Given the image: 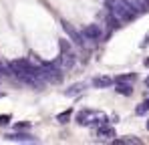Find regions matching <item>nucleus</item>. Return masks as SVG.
I'll list each match as a JSON object with an SVG mask.
<instances>
[{"label": "nucleus", "instance_id": "5", "mask_svg": "<svg viewBox=\"0 0 149 145\" xmlns=\"http://www.w3.org/2000/svg\"><path fill=\"white\" fill-rule=\"evenodd\" d=\"M97 137H101V139H113L115 137V129L107 127V123H101L97 127Z\"/></svg>", "mask_w": 149, "mask_h": 145}, {"label": "nucleus", "instance_id": "13", "mask_svg": "<svg viewBox=\"0 0 149 145\" xmlns=\"http://www.w3.org/2000/svg\"><path fill=\"white\" fill-rule=\"evenodd\" d=\"M135 79V75L133 72H129V75H121V77H117V81H133Z\"/></svg>", "mask_w": 149, "mask_h": 145}, {"label": "nucleus", "instance_id": "14", "mask_svg": "<svg viewBox=\"0 0 149 145\" xmlns=\"http://www.w3.org/2000/svg\"><path fill=\"white\" fill-rule=\"evenodd\" d=\"M14 127H16L18 131H20V129H28V127H30V123H28V121H22V123H16Z\"/></svg>", "mask_w": 149, "mask_h": 145}, {"label": "nucleus", "instance_id": "1", "mask_svg": "<svg viewBox=\"0 0 149 145\" xmlns=\"http://www.w3.org/2000/svg\"><path fill=\"white\" fill-rule=\"evenodd\" d=\"M105 6L109 8V14L115 16L119 22H129L137 16L135 8L127 0H105Z\"/></svg>", "mask_w": 149, "mask_h": 145}, {"label": "nucleus", "instance_id": "10", "mask_svg": "<svg viewBox=\"0 0 149 145\" xmlns=\"http://www.w3.org/2000/svg\"><path fill=\"white\" fill-rule=\"evenodd\" d=\"M71 117H73V109H67V111H63V113H58V115H56V121L65 125V123H69V121H71Z\"/></svg>", "mask_w": 149, "mask_h": 145}, {"label": "nucleus", "instance_id": "16", "mask_svg": "<svg viewBox=\"0 0 149 145\" xmlns=\"http://www.w3.org/2000/svg\"><path fill=\"white\" fill-rule=\"evenodd\" d=\"M10 115H0V125H8V123H10Z\"/></svg>", "mask_w": 149, "mask_h": 145}, {"label": "nucleus", "instance_id": "2", "mask_svg": "<svg viewBox=\"0 0 149 145\" xmlns=\"http://www.w3.org/2000/svg\"><path fill=\"white\" fill-rule=\"evenodd\" d=\"M83 36H85V40H101L103 38V28L99 24H89L83 30Z\"/></svg>", "mask_w": 149, "mask_h": 145}, {"label": "nucleus", "instance_id": "4", "mask_svg": "<svg viewBox=\"0 0 149 145\" xmlns=\"http://www.w3.org/2000/svg\"><path fill=\"white\" fill-rule=\"evenodd\" d=\"M6 141H20V143H34L36 139L28 133H8L6 135Z\"/></svg>", "mask_w": 149, "mask_h": 145}, {"label": "nucleus", "instance_id": "17", "mask_svg": "<svg viewBox=\"0 0 149 145\" xmlns=\"http://www.w3.org/2000/svg\"><path fill=\"white\" fill-rule=\"evenodd\" d=\"M149 45V32H147V36H145V40H143V45H141V47H147Z\"/></svg>", "mask_w": 149, "mask_h": 145}, {"label": "nucleus", "instance_id": "15", "mask_svg": "<svg viewBox=\"0 0 149 145\" xmlns=\"http://www.w3.org/2000/svg\"><path fill=\"white\" fill-rule=\"evenodd\" d=\"M61 50H63V52H69V50H71V45H69L67 40H61Z\"/></svg>", "mask_w": 149, "mask_h": 145}, {"label": "nucleus", "instance_id": "3", "mask_svg": "<svg viewBox=\"0 0 149 145\" xmlns=\"http://www.w3.org/2000/svg\"><path fill=\"white\" fill-rule=\"evenodd\" d=\"M63 28H65V30H67V32L71 34V38H73L74 43L79 45V47H85V36H83V34H81V32H79L77 28H73V26L67 22V20H63Z\"/></svg>", "mask_w": 149, "mask_h": 145}, {"label": "nucleus", "instance_id": "18", "mask_svg": "<svg viewBox=\"0 0 149 145\" xmlns=\"http://www.w3.org/2000/svg\"><path fill=\"white\" fill-rule=\"evenodd\" d=\"M143 65H145V67H149V59H145V63H143Z\"/></svg>", "mask_w": 149, "mask_h": 145}, {"label": "nucleus", "instance_id": "12", "mask_svg": "<svg viewBox=\"0 0 149 145\" xmlns=\"http://www.w3.org/2000/svg\"><path fill=\"white\" fill-rule=\"evenodd\" d=\"M135 113H137V115H145V113H149V99L135 107Z\"/></svg>", "mask_w": 149, "mask_h": 145}, {"label": "nucleus", "instance_id": "9", "mask_svg": "<svg viewBox=\"0 0 149 145\" xmlns=\"http://www.w3.org/2000/svg\"><path fill=\"white\" fill-rule=\"evenodd\" d=\"M115 143L117 145H125V143H129V145H137V143H143L139 137H133V135H127V137H123V139H115Z\"/></svg>", "mask_w": 149, "mask_h": 145}, {"label": "nucleus", "instance_id": "7", "mask_svg": "<svg viewBox=\"0 0 149 145\" xmlns=\"http://www.w3.org/2000/svg\"><path fill=\"white\" fill-rule=\"evenodd\" d=\"M111 77H95L93 79V87L95 89H107V87H111Z\"/></svg>", "mask_w": 149, "mask_h": 145}, {"label": "nucleus", "instance_id": "20", "mask_svg": "<svg viewBox=\"0 0 149 145\" xmlns=\"http://www.w3.org/2000/svg\"><path fill=\"white\" fill-rule=\"evenodd\" d=\"M147 131H149V121H147Z\"/></svg>", "mask_w": 149, "mask_h": 145}, {"label": "nucleus", "instance_id": "19", "mask_svg": "<svg viewBox=\"0 0 149 145\" xmlns=\"http://www.w3.org/2000/svg\"><path fill=\"white\" fill-rule=\"evenodd\" d=\"M145 85H147V87H149V77H147V79H145Z\"/></svg>", "mask_w": 149, "mask_h": 145}, {"label": "nucleus", "instance_id": "6", "mask_svg": "<svg viewBox=\"0 0 149 145\" xmlns=\"http://www.w3.org/2000/svg\"><path fill=\"white\" fill-rule=\"evenodd\" d=\"M115 91H117L119 95H125V97H131V95H133V87H131L127 81H117Z\"/></svg>", "mask_w": 149, "mask_h": 145}, {"label": "nucleus", "instance_id": "8", "mask_svg": "<svg viewBox=\"0 0 149 145\" xmlns=\"http://www.w3.org/2000/svg\"><path fill=\"white\" fill-rule=\"evenodd\" d=\"M91 115H93V111H81L79 115H77V123L79 125H91Z\"/></svg>", "mask_w": 149, "mask_h": 145}, {"label": "nucleus", "instance_id": "11", "mask_svg": "<svg viewBox=\"0 0 149 145\" xmlns=\"http://www.w3.org/2000/svg\"><path fill=\"white\" fill-rule=\"evenodd\" d=\"M83 87H85V83H77V85H73V87H69L67 91H65V95L67 97H73V95H79L81 91H83Z\"/></svg>", "mask_w": 149, "mask_h": 145}]
</instances>
